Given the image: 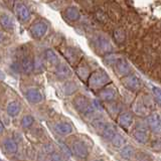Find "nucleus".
I'll return each instance as SVG.
<instances>
[{"label": "nucleus", "instance_id": "f257e3e1", "mask_svg": "<svg viewBox=\"0 0 161 161\" xmlns=\"http://www.w3.org/2000/svg\"><path fill=\"white\" fill-rule=\"evenodd\" d=\"M108 83H110L109 75L104 71H102V69L95 71L89 75V78H88L89 87L93 90L102 89V88L105 87Z\"/></svg>", "mask_w": 161, "mask_h": 161}, {"label": "nucleus", "instance_id": "f03ea898", "mask_svg": "<svg viewBox=\"0 0 161 161\" xmlns=\"http://www.w3.org/2000/svg\"><path fill=\"white\" fill-rule=\"evenodd\" d=\"M122 84L130 91H137L140 88V80L135 75H127L122 79Z\"/></svg>", "mask_w": 161, "mask_h": 161}, {"label": "nucleus", "instance_id": "7ed1b4c3", "mask_svg": "<svg viewBox=\"0 0 161 161\" xmlns=\"http://www.w3.org/2000/svg\"><path fill=\"white\" fill-rule=\"evenodd\" d=\"M46 31H47V24L45 21H37L30 28L31 35L36 39H42V36H45Z\"/></svg>", "mask_w": 161, "mask_h": 161}, {"label": "nucleus", "instance_id": "20e7f679", "mask_svg": "<svg viewBox=\"0 0 161 161\" xmlns=\"http://www.w3.org/2000/svg\"><path fill=\"white\" fill-rule=\"evenodd\" d=\"M74 104L75 109L79 110L80 112H93V107L90 106L89 100L85 96H78L74 100Z\"/></svg>", "mask_w": 161, "mask_h": 161}, {"label": "nucleus", "instance_id": "39448f33", "mask_svg": "<svg viewBox=\"0 0 161 161\" xmlns=\"http://www.w3.org/2000/svg\"><path fill=\"white\" fill-rule=\"evenodd\" d=\"M15 14L20 21H27L30 18V11L22 3H17L14 8Z\"/></svg>", "mask_w": 161, "mask_h": 161}, {"label": "nucleus", "instance_id": "423d86ee", "mask_svg": "<svg viewBox=\"0 0 161 161\" xmlns=\"http://www.w3.org/2000/svg\"><path fill=\"white\" fill-rule=\"evenodd\" d=\"M115 67H116V71L117 72L122 75V77H125L130 74V65L127 62L125 61L124 59H119L115 62Z\"/></svg>", "mask_w": 161, "mask_h": 161}, {"label": "nucleus", "instance_id": "0eeeda50", "mask_svg": "<svg viewBox=\"0 0 161 161\" xmlns=\"http://www.w3.org/2000/svg\"><path fill=\"white\" fill-rule=\"evenodd\" d=\"M97 49H99L102 53H109L112 52V45L109 42V40L104 36H99L96 42Z\"/></svg>", "mask_w": 161, "mask_h": 161}, {"label": "nucleus", "instance_id": "6e6552de", "mask_svg": "<svg viewBox=\"0 0 161 161\" xmlns=\"http://www.w3.org/2000/svg\"><path fill=\"white\" fill-rule=\"evenodd\" d=\"M65 18L71 22H75V21L80 20L81 18V13L79 11V9L75 6H69L65 11Z\"/></svg>", "mask_w": 161, "mask_h": 161}, {"label": "nucleus", "instance_id": "1a4fd4ad", "mask_svg": "<svg viewBox=\"0 0 161 161\" xmlns=\"http://www.w3.org/2000/svg\"><path fill=\"white\" fill-rule=\"evenodd\" d=\"M0 25L5 31H12L14 29V21L8 14L3 13L0 15Z\"/></svg>", "mask_w": 161, "mask_h": 161}, {"label": "nucleus", "instance_id": "9d476101", "mask_svg": "<svg viewBox=\"0 0 161 161\" xmlns=\"http://www.w3.org/2000/svg\"><path fill=\"white\" fill-rule=\"evenodd\" d=\"M64 55L65 56V59H67V61L71 65H75L79 62V59H79L80 56H79L78 52L75 49H72V47H68V49H65L64 52Z\"/></svg>", "mask_w": 161, "mask_h": 161}, {"label": "nucleus", "instance_id": "9b49d317", "mask_svg": "<svg viewBox=\"0 0 161 161\" xmlns=\"http://www.w3.org/2000/svg\"><path fill=\"white\" fill-rule=\"evenodd\" d=\"M147 123L150 129L154 133L158 134L160 132V118L158 115H151L147 118Z\"/></svg>", "mask_w": 161, "mask_h": 161}, {"label": "nucleus", "instance_id": "f8f14e48", "mask_svg": "<svg viewBox=\"0 0 161 161\" xmlns=\"http://www.w3.org/2000/svg\"><path fill=\"white\" fill-rule=\"evenodd\" d=\"M72 151L75 155L81 157V158H86L88 156V149L82 142H75L72 145Z\"/></svg>", "mask_w": 161, "mask_h": 161}, {"label": "nucleus", "instance_id": "ddd939ff", "mask_svg": "<svg viewBox=\"0 0 161 161\" xmlns=\"http://www.w3.org/2000/svg\"><path fill=\"white\" fill-rule=\"evenodd\" d=\"M26 98L30 103H33V104L42 102V94H40V92L37 89H29L26 92Z\"/></svg>", "mask_w": 161, "mask_h": 161}, {"label": "nucleus", "instance_id": "4468645a", "mask_svg": "<svg viewBox=\"0 0 161 161\" xmlns=\"http://www.w3.org/2000/svg\"><path fill=\"white\" fill-rule=\"evenodd\" d=\"M100 97L105 102H111V101L115 99L116 91L115 89H112V88H107V89H104L103 91H101Z\"/></svg>", "mask_w": 161, "mask_h": 161}, {"label": "nucleus", "instance_id": "2eb2a0df", "mask_svg": "<svg viewBox=\"0 0 161 161\" xmlns=\"http://www.w3.org/2000/svg\"><path fill=\"white\" fill-rule=\"evenodd\" d=\"M132 122H133V118L130 113H123L119 117V124L122 126L123 128H128L130 127Z\"/></svg>", "mask_w": 161, "mask_h": 161}, {"label": "nucleus", "instance_id": "dca6fc26", "mask_svg": "<svg viewBox=\"0 0 161 161\" xmlns=\"http://www.w3.org/2000/svg\"><path fill=\"white\" fill-rule=\"evenodd\" d=\"M113 39H114V42L117 45L124 43L126 40V32L124 31V29H122V28H117V29H115L114 33H113Z\"/></svg>", "mask_w": 161, "mask_h": 161}, {"label": "nucleus", "instance_id": "f3484780", "mask_svg": "<svg viewBox=\"0 0 161 161\" xmlns=\"http://www.w3.org/2000/svg\"><path fill=\"white\" fill-rule=\"evenodd\" d=\"M33 61L29 56H25L21 62V68L25 74H31L33 72Z\"/></svg>", "mask_w": 161, "mask_h": 161}, {"label": "nucleus", "instance_id": "a211bd4d", "mask_svg": "<svg viewBox=\"0 0 161 161\" xmlns=\"http://www.w3.org/2000/svg\"><path fill=\"white\" fill-rule=\"evenodd\" d=\"M56 75L59 79H67L72 75V72L65 65H59L56 68Z\"/></svg>", "mask_w": 161, "mask_h": 161}, {"label": "nucleus", "instance_id": "6ab92c4d", "mask_svg": "<svg viewBox=\"0 0 161 161\" xmlns=\"http://www.w3.org/2000/svg\"><path fill=\"white\" fill-rule=\"evenodd\" d=\"M134 136L140 143H146L147 142V132L144 128H138L136 129L134 133Z\"/></svg>", "mask_w": 161, "mask_h": 161}, {"label": "nucleus", "instance_id": "aec40b11", "mask_svg": "<svg viewBox=\"0 0 161 161\" xmlns=\"http://www.w3.org/2000/svg\"><path fill=\"white\" fill-rule=\"evenodd\" d=\"M55 129H56V131L62 135H68L72 131V126L69 124H67V123H59V124H56Z\"/></svg>", "mask_w": 161, "mask_h": 161}, {"label": "nucleus", "instance_id": "412c9836", "mask_svg": "<svg viewBox=\"0 0 161 161\" xmlns=\"http://www.w3.org/2000/svg\"><path fill=\"white\" fill-rule=\"evenodd\" d=\"M20 112V105L17 102H11L7 106V113L9 116H16Z\"/></svg>", "mask_w": 161, "mask_h": 161}, {"label": "nucleus", "instance_id": "4be33fe9", "mask_svg": "<svg viewBox=\"0 0 161 161\" xmlns=\"http://www.w3.org/2000/svg\"><path fill=\"white\" fill-rule=\"evenodd\" d=\"M45 59H46L47 61H49L52 65H58L59 62L58 55H56L52 49H46V50H45Z\"/></svg>", "mask_w": 161, "mask_h": 161}, {"label": "nucleus", "instance_id": "5701e85b", "mask_svg": "<svg viewBox=\"0 0 161 161\" xmlns=\"http://www.w3.org/2000/svg\"><path fill=\"white\" fill-rule=\"evenodd\" d=\"M4 147L9 153H14L17 151V144L12 139H7L4 141Z\"/></svg>", "mask_w": 161, "mask_h": 161}, {"label": "nucleus", "instance_id": "b1692460", "mask_svg": "<svg viewBox=\"0 0 161 161\" xmlns=\"http://www.w3.org/2000/svg\"><path fill=\"white\" fill-rule=\"evenodd\" d=\"M116 134V130L114 128V126L112 125H108L106 126L105 129L103 130V135L106 139H109V140H112V138L114 137V135Z\"/></svg>", "mask_w": 161, "mask_h": 161}, {"label": "nucleus", "instance_id": "393cba45", "mask_svg": "<svg viewBox=\"0 0 161 161\" xmlns=\"http://www.w3.org/2000/svg\"><path fill=\"white\" fill-rule=\"evenodd\" d=\"M121 155L123 158L125 159H130L133 157L134 155V148L130 146V145H128V146H125L124 148L122 149L121 151Z\"/></svg>", "mask_w": 161, "mask_h": 161}, {"label": "nucleus", "instance_id": "a878e982", "mask_svg": "<svg viewBox=\"0 0 161 161\" xmlns=\"http://www.w3.org/2000/svg\"><path fill=\"white\" fill-rule=\"evenodd\" d=\"M77 91V85L75 83H72V82H69L65 85L64 87V92L65 95H72L74 92Z\"/></svg>", "mask_w": 161, "mask_h": 161}, {"label": "nucleus", "instance_id": "bb28decb", "mask_svg": "<svg viewBox=\"0 0 161 161\" xmlns=\"http://www.w3.org/2000/svg\"><path fill=\"white\" fill-rule=\"evenodd\" d=\"M112 143L116 147H121L125 143V139L122 136H120L119 134H115L114 137L112 138Z\"/></svg>", "mask_w": 161, "mask_h": 161}, {"label": "nucleus", "instance_id": "cd10ccee", "mask_svg": "<svg viewBox=\"0 0 161 161\" xmlns=\"http://www.w3.org/2000/svg\"><path fill=\"white\" fill-rule=\"evenodd\" d=\"M33 124V118L31 116H24L22 120H21V125H22V127L24 128H28L30 127L31 125Z\"/></svg>", "mask_w": 161, "mask_h": 161}, {"label": "nucleus", "instance_id": "c85d7f7f", "mask_svg": "<svg viewBox=\"0 0 161 161\" xmlns=\"http://www.w3.org/2000/svg\"><path fill=\"white\" fill-rule=\"evenodd\" d=\"M77 72L78 75H80L81 79H83V80H85L86 78H89V71H88V69L86 67H80L78 68L77 69Z\"/></svg>", "mask_w": 161, "mask_h": 161}, {"label": "nucleus", "instance_id": "c756f323", "mask_svg": "<svg viewBox=\"0 0 161 161\" xmlns=\"http://www.w3.org/2000/svg\"><path fill=\"white\" fill-rule=\"evenodd\" d=\"M93 125L98 129V130H100V131H103L104 129H105V127H106V123L104 122L103 120H100V119L95 120L94 123H93Z\"/></svg>", "mask_w": 161, "mask_h": 161}, {"label": "nucleus", "instance_id": "7c9ffc66", "mask_svg": "<svg viewBox=\"0 0 161 161\" xmlns=\"http://www.w3.org/2000/svg\"><path fill=\"white\" fill-rule=\"evenodd\" d=\"M153 94H154V97L156 98L157 103L160 104V89H159V88L154 87L153 88Z\"/></svg>", "mask_w": 161, "mask_h": 161}, {"label": "nucleus", "instance_id": "2f4dec72", "mask_svg": "<svg viewBox=\"0 0 161 161\" xmlns=\"http://www.w3.org/2000/svg\"><path fill=\"white\" fill-rule=\"evenodd\" d=\"M52 161H62V158L61 154L59 153H53L52 155Z\"/></svg>", "mask_w": 161, "mask_h": 161}, {"label": "nucleus", "instance_id": "473e14b6", "mask_svg": "<svg viewBox=\"0 0 161 161\" xmlns=\"http://www.w3.org/2000/svg\"><path fill=\"white\" fill-rule=\"evenodd\" d=\"M94 105H95V107H96V109L97 110H99V111H102V110H103V107L102 106H101V104L99 103V101H95V102H94Z\"/></svg>", "mask_w": 161, "mask_h": 161}, {"label": "nucleus", "instance_id": "72a5a7b5", "mask_svg": "<svg viewBox=\"0 0 161 161\" xmlns=\"http://www.w3.org/2000/svg\"><path fill=\"white\" fill-rule=\"evenodd\" d=\"M61 145H62V149H64V151H65V152L68 154V156H69V157L71 156V154H72V153H71V151L69 150V148H68L67 146H65L64 144H61Z\"/></svg>", "mask_w": 161, "mask_h": 161}, {"label": "nucleus", "instance_id": "f704fd0d", "mask_svg": "<svg viewBox=\"0 0 161 161\" xmlns=\"http://www.w3.org/2000/svg\"><path fill=\"white\" fill-rule=\"evenodd\" d=\"M4 78H5V75H4V72L0 71V80H4Z\"/></svg>", "mask_w": 161, "mask_h": 161}, {"label": "nucleus", "instance_id": "c9c22d12", "mask_svg": "<svg viewBox=\"0 0 161 161\" xmlns=\"http://www.w3.org/2000/svg\"><path fill=\"white\" fill-rule=\"evenodd\" d=\"M3 130H4V126H3V124L1 123V121H0V133H2Z\"/></svg>", "mask_w": 161, "mask_h": 161}, {"label": "nucleus", "instance_id": "e433bc0d", "mask_svg": "<svg viewBox=\"0 0 161 161\" xmlns=\"http://www.w3.org/2000/svg\"><path fill=\"white\" fill-rule=\"evenodd\" d=\"M2 39H3V35H2V33H0V42H2Z\"/></svg>", "mask_w": 161, "mask_h": 161}, {"label": "nucleus", "instance_id": "4c0bfd02", "mask_svg": "<svg viewBox=\"0 0 161 161\" xmlns=\"http://www.w3.org/2000/svg\"><path fill=\"white\" fill-rule=\"evenodd\" d=\"M96 161H101V160H96Z\"/></svg>", "mask_w": 161, "mask_h": 161}, {"label": "nucleus", "instance_id": "58836bf2", "mask_svg": "<svg viewBox=\"0 0 161 161\" xmlns=\"http://www.w3.org/2000/svg\"><path fill=\"white\" fill-rule=\"evenodd\" d=\"M49 1H52V0H49Z\"/></svg>", "mask_w": 161, "mask_h": 161}]
</instances>
